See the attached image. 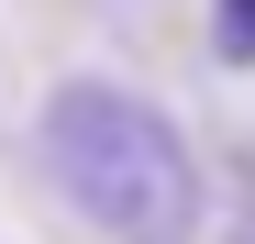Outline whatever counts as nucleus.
Masks as SVG:
<instances>
[{
    "instance_id": "nucleus-2",
    "label": "nucleus",
    "mask_w": 255,
    "mask_h": 244,
    "mask_svg": "<svg viewBox=\"0 0 255 244\" xmlns=\"http://www.w3.org/2000/svg\"><path fill=\"white\" fill-rule=\"evenodd\" d=\"M211 56H222V67H255V0H211Z\"/></svg>"
},
{
    "instance_id": "nucleus-1",
    "label": "nucleus",
    "mask_w": 255,
    "mask_h": 244,
    "mask_svg": "<svg viewBox=\"0 0 255 244\" xmlns=\"http://www.w3.org/2000/svg\"><path fill=\"white\" fill-rule=\"evenodd\" d=\"M33 144H45L56 200L100 244H200L211 233V167H200L189 122L133 78H100V67L56 78L33 111Z\"/></svg>"
}]
</instances>
